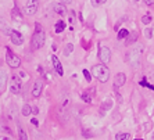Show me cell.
Here are the masks:
<instances>
[{"instance_id":"obj_1","label":"cell","mask_w":154,"mask_h":140,"mask_svg":"<svg viewBox=\"0 0 154 140\" xmlns=\"http://www.w3.org/2000/svg\"><path fill=\"white\" fill-rule=\"evenodd\" d=\"M92 74L94 78H97L100 82H107L110 78V71L104 64H97L92 68Z\"/></svg>"},{"instance_id":"obj_31","label":"cell","mask_w":154,"mask_h":140,"mask_svg":"<svg viewBox=\"0 0 154 140\" xmlns=\"http://www.w3.org/2000/svg\"><path fill=\"white\" fill-rule=\"evenodd\" d=\"M31 122H32L33 125H38V123H39V122H38V119H36V118H33L32 121H31Z\"/></svg>"},{"instance_id":"obj_24","label":"cell","mask_w":154,"mask_h":140,"mask_svg":"<svg viewBox=\"0 0 154 140\" xmlns=\"http://www.w3.org/2000/svg\"><path fill=\"white\" fill-rule=\"evenodd\" d=\"M142 22H143V24H146V25H149V24L151 22V17H150V15H144V17L142 18Z\"/></svg>"},{"instance_id":"obj_33","label":"cell","mask_w":154,"mask_h":140,"mask_svg":"<svg viewBox=\"0 0 154 140\" xmlns=\"http://www.w3.org/2000/svg\"><path fill=\"white\" fill-rule=\"evenodd\" d=\"M107 0H99V4H103V3H106Z\"/></svg>"},{"instance_id":"obj_21","label":"cell","mask_w":154,"mask_h":140,"mask_svg":"<svg viewBox=\"0 0 154 140\" xmlns=\"http://www.w3.org/2000/svg\"><path fill=\"white\" fill-rule=\"evenodd\" d=\"M117 140H129V133H118L115 136Z\"/></svg>"},{"instance_id":"obj_4","label":"cell","mask_w":154,"mask_h":140,"mask_svg":"<svg viewBox=\"0 0 154 140\" xmlns=\"http://www.w3.org/2000/svg\"><path fill=\"white\" fill-rule=\"evenodd\" d=\"M6 61L10 65L11 68H18L21 65V60L18 57L17 54H14L10 49H6Z\"/></svg>"},{"instance_id":"obj_22","label":"cell","mask_w":154,"mask_h":140,"mask_svg":"<svg viewBox=\"0 0 154 140\" xmlns=\"http://www.w3.org/2000/svg\"><path fill=\"white\" fill-rule=\"evenodd\" d=\"M72 50H74V44L68 43V44H67V46H65L64 54H65V56H69V53H72Z\"/></svg>"},{"instance_id":"obj_18","label":"cell","mask_w":154,"mask_h":140,"mask_svg":"<svg viewBox=\"0 0 154 140\" xmlns=\"http://www.w3.org/2000/svg\"><path fill=\"white\" fill-rule=\"evenodd\" d=\"M64 29H65V22L58 21L57 24H56V32H57V33H61Z\"/></svg>"},{"instance_id":"obj_29","label":"cell","mask_w":154,"mask_h":140,"mask_svg":"<svg viewBox=\"0 0 154 140\" xmlns=\"http://www.w3.org/2000/svg\"><path fill=\"white\" fill-rule=\"evenodd\" d=\"M144 3H146V4H153L154 0H144Z\"/></svg>"},{"instance_id":"obj_25","label":"cell","mask_w":154,"mask_h":140,"mask_svg":"<svg viewBox=\"0 0 154 140\" xmlns=\"http://www.w3.org/2000/svg\"><path fill=\"white\" fill-rule=\"evenodd\" d=\"M83 75H85V78H86V81H88V82H90V81H92V76H90V74H89V71H88V69H83Z\"/></svg>"},{"instance_id":"obj_35","label":"cell","mask_w":154,"mask_h":140,"mask_svg":"<svg viewBox=\"0 0 154 140\" xmlns=\"http://www.w3.org/2000/svg\"><path fill=\"white\" fill-rule=\"evenodd\" d=\"M137 140H142V139H137Z\"/></svg>"},{"instance_id":"obj_20","label":"cell","mask_w":154,"mask_h":140,"mask_svg":"<svg viewBox=\"0 0 154 140\" xmlns=\"http://www.w3.org/2000/svg\"><path fill=\"white\" fill-rule=\"evenodd\" d=\"M111 100H107L106 101V103H104L103 105H101V114H104V111H106V110H108V108H111Z\"/></svg>"},{"instance_id":"obj_7","label":"cell","mask_w":154,"mask_h":140,"mask_svg":"<svg viewBox=\"0 0 154 140\" xmlns=\"http://www.w3.org/2000/svg\"><path fill=\"white\" fill-rule=\"evenodd\" d=\"M99 58H100V61L103 64H107L111 60V51H110V49L106 46H100V49H99Z\"/></svg>"},{"instance_id":"obj_19","label":"cell","mask_w":154,"mask_h":140,"mask_svg":"<svg viewBox=\"0 0 154 140\" xmlns=\"http://www.w3.org/2000/svg\"><path fill=\"white\" fill-rule=\"evenodd\" d=\"M128 36H129V32H128V31H126V29H121V31H119V32H118V39H119V40H124V39H126Z\"/></svg>"},{"instance_id":"obj_16","label":"cell","mask_w":154,"mask_h":140,"mask_svg":"<svg viewBox=\"0 0 154 140\" xmlns=\"http://www.w3.org/2000/svg\"><path fill=\"white\" fill-rule=\"evenodd\" d=\"M18 139H20V140H28L25 130L22 129V126H21V125H18Z\"/></svg>"},{"instance_id":"obj_30","label":"cell","mask_w":154,"mask_h":140,"mask_svg":"<svg viewBox=\"0 0 154 140\" xmlns=\"http://www.w3.org/2000/svg\"><path fill=\"white\" fill-rule=\"evenodd\" d=\"M0 140H11V139L7 136H0Z\"/></svg>"},{"instance_id":"obj_32","label":"cell","mask_w":154,"mask_h":140,"mask_svg":"<svg viewBox=\"0 0 154 140\" xmlns=\"http://www.w3.org/2000/svg\"><path fill=\"white\" fill-rule=\"evenodd\" d=\"M32 112L33 114H39V110L38 108H32Z\"/></svg>"},{"instance_id":"obj_28","label":"cell","mask_w":154,"mask_h":140,"mask_svg":"<svg viewBox=\"0 0 154 140\" xmlns=\"http://www.w3.org/2000/svg\"><path fill=\"white\" fill-rule=\"evenodd\" d=\"M144 36H146L147 39H150V38H151V29L147 28L146 31H144Z\"/></svg>"},{"instance_id":"obj_5","label":"cell","mask_w":154,"mask_h":140,"mask_svg":"<svg viewBox=\"0 0 154 140\" xmlns=\"http://www.w3.org/2000/svg\"><path fill=\"white\" fill-rule=\"evenodd\" d=\"M38 7H39V0H26L24 13L26 15H33L38 11Z\"/></svg>"},{"instance_id":"obj_6","label":"cell","mask_w":154,"mask_h":140,"mask_svg":"<svg viewBox=\"0 0 154 140\" xmlns=\"http://www.w3.org/2000/svg\"><path fill=\"white\" fill-rule=\"evenodd\" d=\"M10 90L13 94H18L21 92V79L17 75H13L10 79Z\"/></svg>"},{"instance_id":"obj_14","label":"cell","mask_w":154,"mask_h":140,"mask_svg":"<svg viewBox=\"0 0 154 140\" xmlns=\"http://www.w3.org/2000/svg\"><path fill=\"white\" fill-rule=\"evenodd\" d=\"M137 40V32L135 31V32H129V36H128V44H132L135 43Z\"/></svg>"},{"instance_id":"obj_15","label":"cell","mask_w":154,"mask_h":140,"mask_svg":"<svg viewBox=\"0 0 154 140\" xmlns=\"http://www.w3.org/2000/svg\"><path fill=\"white\" fill-rule=\"evenodd\" d=\"M21 111H22V115H24V117H29V115L32 114V107H31L29 104H25L24 107H22Z\"/></svg>"},{"instance_id":"obj_10","label":"cell","mask_w":154,"mask_h":140,"mask_svg":"<svg viewBox=\"0 0 154 140\" xmlns=\"http://www.w3.org/2000/svg\"><path fill=\"white\" fill-rule=\"evenodd\" d=\"M42 87H43L42 79H36L35 85H33V89H32V96L33 97H39L40 93H42Z\"/></svg>"},{"instance_id":"obj_3","label":"cell","mask_w":154,"mask_h":140,"mask_svg":"<svg viewBox=\"0 0 154 140\" xmlns=\"http://www.w3.org/2000/svg\"><path fill=\"white\" fill-rule=\"evenodd\" d=\"M45 40H46V36H45V32H43L42 29L40 31H35V33L32 36V49L33 50H38L40 47H43Z\"/></svg>"},{"instance_id":"obj_2","label":"cell","mask_w":154,"mask_h":140,"mask_svg":"<svg viewBox=\"0 0 154 140\" xmlns=\"http://www.w3.org/2000/svg\"><path fill=\"white\" fill-rule=\"evenodd\" d=\"M142 51H143V46L142 44H137L136 47H133L131 53L128 56V61L131 62L132 67H139L140 65V57H142Z\"/></svg>"},{"instance_id":"obj_12","label":"cell","mask_w":154,"mask_h":140,"mask_svg":"<svg viewBox=\"0 0 154 140\" xmlns=\"http://www.w3.org/2000/svg\"><path fill=\"white\" fill-rule=\"evenodd\" d=\"M6 85H7V72L0 71V93L6 89Z\"/></svg>"},{"instance_id":"obj_27","label":"cell","mask_w":154,"mask_h":140,"mask_svg":"<svg viewBox=\"0 0 154 140\" xmlns=\"http://www.w3.org/2000/svg\"><path fill=\"white\" fill-rule=\"evenodd\" d=\"M83 137H92L93 136V135H92V132H90V130H88V129H83Z\"/></svg>"},{"instance_id":"obj_11","label":"cell","mask_w":154,"mask_h":140,"mask_svg":"<svg viewBox=\"0 0 154 140\" xmlns=\"http://www.w3.org/2000/svg\"><path fill=\"white\" fill-rule=\"evenodd\" d=\"M125 81H126L125 74H117V76H115V81H114V87H115V89L121 87L122 85H125Z\"/></svg>"},{"instance_id":"obj_17","label":"cell","mask_w":154,"mask_h":140,"mask_svg":"<svg viewBox=\"0 0 154 140\" xmlns=\"http://www.w3.org/2000/svg\"><path fill=\"white\" fill-rule=\"evenodd\" d=\"M11 15H13V20H18V21H21L22 20V14L20 13V10H18L17 7L11 11Z\"/></svg>"},{"instance_id":"obj_13","label":"cell","mask_w":154,"mask_h":140,"mask_svg":"<svg viewBox=\"0 0 154 140\" xmlns=\"http://www.w3.org/2000/svg\"><path fill=\"white\" fill-rule=\"evenodd\" d=\"M54 11L60 15H64L65 11H67V8H65L64 4H54Z\"/></svg>"},{"instance_id":"obj_34","label":"cell","mask_w":154,"mask_h":140,"mask_svg":"<svg viewBox=\"0 0 154 140\" xmlns=\"http://www.w3.org/2000/svg\"><path fill=\"white\" fill-rule=\"evenodd\" d=\"M153 139H154V135H153Z\"/></svg>"},{"instance_id":"obj_8","label":"cell","mask_w":154,"mask_h":140,"mask_svg":"<svg viewBox=\"0 0 154 140\" xmlns=\"http://www.w3.org/2000/svg\"><path fill=\"white\" fill-rule=\"evenodd\" d=\"M10 38H11V42L14 44H17V46H21L24 43V36H22L21 32H18V31H11Z\"/></svg>"},{"instance_id":"obj_23","label":"cell","mask_w":154,"mask_h":140,"mask_svg":"<svg viewBox=\"0 0 154 140\" xmlns=\"http://www.w3.org/2000/svg\"><path fill=\"white\" fill-rule=\"evenodd\" d=\"M81 97H82V100L85 101V103H90V101H92V97H90L89 94L86 93V92H85V93L81 94Z\"/></svg>"},{"instance_id":"obj_26","label":"cell","mask_w":154,"mask_h":140,"mask_svg":"<svg viewBox=\"0 0 154 140\" xmlns=\"http://www.w3.org/2000/svg\"><path fill=\"white\" fill-rule=\"evenodd\" d=\"M140 85H142V86H147V87H150V89L154 92V86H153V85H150L149 82H146V81H142V82H140Z\"/></svg>"},{"instance_id":"obj_9","label":"cell","mask_w":154,"mask_h":140,"mask_svg":"<svg viewBox=\"0 0 154 140\" xmlns=\"http://www.w3.org/2000/svg\"><path fill=\"white\" fill-rule=\"evenodd\" d=\"M51 62H53V67L54 69H56V72H57L60 76L64 75V69H63V65H61L60 60L57 58V56H51Z\"/></svg>"}]
</instances>
